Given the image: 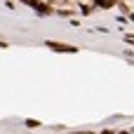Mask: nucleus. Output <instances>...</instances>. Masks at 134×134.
Wrapping results in <instances>:
<instances>
[{"label":"nucleus","mask_w":134,"mask_h":134,"mask_svg":"<svg viewBox=\"0 0 134 134\" xmlns=\"http://www.w3.org/2000/svg\"><path fill=\"white\" fill-rule=\"evenodd\" d=\"M47 47H52V49H57V52H75L73 45H64V42H47Z\"/></svg>","instance_id":"nucleus-1"},{"label":"nucleus","mask_w":134,"mask_h":134,"mask_svg":"<svg viewBox=\"0 0 134 134\" xmlns=\"http://www.w3.org/2000/svg\"><path fill=\"white\" fill-rule=\"evenodd\" d=\"M120 5L125 7L127 14H134V0H120Z\"/></svg>","instance_id":"nucleus-2"}]
</instances>
